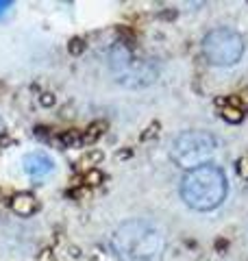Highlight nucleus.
Instances as JSON below:
<instances>
[{
	"label": "nucleus",
	"instance_id": "f257e3e1",
	"mask_svg": "<svg viewBox=\"0 0 248 261\" xmlns=\"http://www.w3.org/2000/svg\"><path fill=\"white\" fill-rule=\"evenodd\" d=\"M111 246L120 261H161L165 235L151 220H124L111 235Z\"/></svg>",
	"mask_w": 248,
	"mask_h": 261
},
{
	"label": "nucleus",
	"instance_id": "f03ea898",
	"mask_svg": "<svg viewBox=\"0 0 248 261\" xmlns=\"http://www.w3.org/2000/svg\"><path fill=\"white\" fill-rule=\"evenodd\" d=\"M229 183L225 170L207 163L196 170H189L181 178V198L194 211H213L227 198Z\"/></svg>",
	"mask_w": 248,
	"mask_h": 261
},
{
	"label": "nucleus",
	"instance_id": "7ed1b4c3",
	"mask_svg": "<svg viewBox=\"0 0 248 261\" xmlns=\"http://www.w3.org/2000/svg\"><path fill=\"white\" fill-rule=\"evenodd\" d=\"M218 140L209 130H185L181 133L170 148V159L177 163L181 170H196L201 166L211 163V157L218 150Z\"/></svg>",
	"mask_w": 248,
	"mask_h": 261
},
{
	"label": "nucleus",
	"instance_id": "20e7f679",
	"mask_svg": "<svg viewBox=\"0 0 248 261\" xmlns=\"http://www.w3.org/2000/svg\"><path fill=\"white\" fill-rule=\"evenodd\" d=\"M111 72L120 85L133 89L153 85L157 81V74H159L153 61L135 57L127 44H120L111 53Z\"/></svg>",
	"mask_w": 248,
	"mask_h": 261
},
{
	"label": "nucleus",
	"instance_id": "39448f33",
	"mask_svg": "<svg viewBox=\"0 0 248 261\" xmlns=\"http://www.w3.org/2000/svg\"><path fill=\"white\" fill-rule=\"evenodd\" d=\"M203 55L211 65L227 68L242 59L244 55V39L233 29H213L203 39Z\"/></svg>",
	"mask_w": 248,
	"mask_h": 261
},
{
	"label": "nucleus",
	"instance_id": "423d86ee",
	"mask_svg": "<svg viewBox=\"0 0 248 261\" xmlns=\"http://www.w3.org/2000/svg\"><path fill=\"white\" fill-rule=\"evenodd\" d=\"M22 166H24V172L31 178L39 181V178L48 176L55 170V161L44 152H29L27 157L22 159Z\"/></svg>",
	"mask_w": 248,
	"mask_h": 261
},
{
	"label": "nucleus",
	"instance_id": "0eeeda50",
	"mask_svg": "<svg viewBox=\"0 0 248 261\" xmlns=\"http://www.w3.org/2000/svg\"><path fill=\"white\" fill-rule=\"evenodd\" d=\"M11 211L22 218H31L33 214L39 211V200L33 194H15L11 198Z\"/></svg>",
	"mask_w": 248,
	"mask_h": 261
},
{
	"label": "nucleus",
	"instance_id": "6e6552de",
	"mask_svg": "<svg viewBox=\"0 0 248 261\" xmlns=\"http://www.w3.org/2000/svg\"><path fill=\"white\" fill-rule=\"evenodd\" d=\"M216 107L220 109V116L227 122H231V124H237V122H242V118H244L237 98H218Z\"/></svg>",
	"mask_w": 248,
	"mask_h": 261
},
{
	"label": "nucleus",
	"instance_id": "1a4fd4ad",
	"mask_svg": "<svg viewBox=\"0 0 248 261\" xmlns=\"http://www.w3.org/2000/svg\"><path fill=\"white\" fill-rule=\"evenodd\" d=\"M105 130H107V122L98 120V122H94V124H89V126L81 133V142H83V144H94L96 140H101Z\"/></svg>",
	"mask_w": 248,
	"mask_h": 261
},
{
	"label": "nucleus",
	"instance_id": "9d476101",
	"mask_svg": "<svg viewBox=\"0 0 248 261\" xmlns=\"http://www.w3.org/2000/svg\"><path fill=\"white\" fill-rule=\"evenodd\" d=\"M59 144L63 146V148H72V146H77V144H83L81 142V130H77V128L61 130L59 133Z\"/></svg>",
	"mask_w": 248,
	"mask_h": 261
},
{
	"label": "nucleus",
	"instance_id": "9b49d317",
	"mask_svg": "<svg viewBox=\"0 0 248 261\" xmlns=\"http://www.w3.org/2000/svg\"><path fill=\"white\" fill-rule=\"evenodd\" d=\"M103 181H105V174L98 168H89L85 172V176H83V183H85L87 187H96V185H101Z\"/></svg>",
	"mask_w": 248,
	"mask_h": 261
},
{
	"label": "nucleus",
	"instance_id": "f8f14e48",
	"mask_svg": "<svg viewBox=\"0 0 248 261\" xmlns=\"http://www.w3.org/2000/svg\"><path fill=\"white\" fill-rule=\"evenodd\" d=\"M85 48H87V44H85V39H83V37H72L70 44H68V50H70V55H74V57L83 55V53H85Z\"/></svg>",
	"mask_w": 248,
	"mask_h": 261
},
{
	"label": "nucleus",
	"instance_id": "ddd939ff",
	"mask_svg": "<svg viewBox=\"0 0 248 261\" xmlns=\"http://www.w3.org/2000/svg\"><path fill=\"white\" fill-rule=\"evenodd\" d=\"M103 157H105V154L101 150H87L85 157L81 159V163H83V166H98V163L103 161Z\"/></svg>",
	"mask_w": 248,
	"mask_h": 261
},
{
	"label": "nucleus",
	"instance_id": "4468645a",
	"mask_svg": "<svg viewBox=\"0 0 248 261\" xmlns=\"http://www.w3.org/2000/svg\"><path fill=\"white\" fill-rule=\"evenodd\" d=\"M159 128H161V124H159V122H151V124H148V126L144 128V133L139 135V140H142V142L153 140V137H157V135H159Z\"/></svg>",
	"mask_w": 248,
	"mask_h": 261
},
{
	"label": "nucleus",
	"instance_id": "2eb2a0df",
	"mask_svg": "<svg viewBox=\"0 0 248 261\" xmlns=\"http://www.w3.org/2000/svg\"><path fill=\"white\" fill-rule=\"evenodd\" d=\"M235 168H237V174L248 181V154H244L242 159H237V166Z\"/></svg>",
	"mask_w": 248,
	"mask_h": 261
},
{
	"label": "nucleus",
	"instance_id": "dca6fc26",
	"mask_svg": "<svg viewBox=\"0 0 248 261\" xmlns=\"http://www.w3.org/2000/svg\"><path fill=\"white\" fill-rule=\"evenodd\" d=\"M55 102H57V98H55V94H51V92H46V94L39 96V105H41V107H53Z\"/></svg>",
	"mask_w": 248,
	"mask_h": 261
},
{
	"label": "nucleus",
	"instance_id": "f3484780",
	"mask_svg": "<svg viewBox=\"0 0 248 261\" xmlns=\"http://www.w3.org/2000/svg\"><path fill=\"white\" fill-rule=\"evenodd\" d=\"M37 261H53V250L51 248H44L39 252V259Z\"/></svg>",
	"mask_w": 248,
	"mask_h": 261
},
{
	"label": "nucleus",
	"instance_id": "a211bd4d",
	"mask_svg": "<svg viewBox=\"0 0 248 261\" xmlns=\"http://www.w3.org/2000/svg\"><path fill=\"white\" fill-rule=\"evenodd\" d=\"M131 157H133V150H131V148H122V150L118 152V159H120V161H127V159H131Z\"/></svg>",
	"mask_w": 248,
	"mask_h": 261
},
{
	"label": "nucleus",
	"instance_id": "6ab92c4d",
	"mask_svg": "<svg viewBox=\"0 0 248 261\" xmlns=\"http://www.w3.org/2000/svg\"><path fill=\"white\" fill-rule=\"evenodd\" d=\"M7 144H11V137L7 133H0V146H7Z\"/></svg>",
	"mask_w": 248,
	"mask_h": 261
},
{
	"label": "nucleus",
	"instance_id": "aec40b11",
	"mask_svg": "<svg viewBox=\"0 0 248 261\" xmlns=\"http://www.w3.org/2000/svg\"><path fill=\"white\" fill-rule=\"evenodd\" d=\"M5 200H7V192L0 187V202H5Z\"/></svg>",
	"mask_w": 248,
	"mask_h": 261
},
{
	"label": "nucleus",
	"instance_id": "412c9836",
	"mask_svg": "<svg viewBox=\"0 0 248 261\" xmlns=\"http://www.w3.org/2000/svg\"><path fill=\"white\" fill-rule=\"evenodd\" d=\"M7 9H9V3H0V13L7 11Z\"/></svg>",
	"mask_w": 248,
	"mask_h": 261
},
{
	"label": "nucleus",
	"instance_id": "4be33fe9",
	"mask_svg": "<svg viewBox=\"0 0 248 261\" xmlns=\"http://www.w3.org/2000/svg\"><path fill=\"white\" fill-rule=\"evenodd\" d=\"M0 133H5V120L0 118Z\"/></svg>",
	"mask_w": 248,
	"mask_h": 261
}]
</instances>
